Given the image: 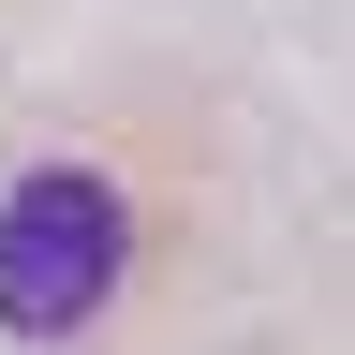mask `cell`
<instances>
[{
    "label": "cell",
    "instance_id": "obj_1",
    "mask_svg": "<svg viewBox=\"0 0 355 355\" xmlns=\"http://www.w3.org/2000/svg\"><path fill=\"white\" fill-rule=\"evenodd\" d=\"M119 252H133L119 178H89V163L15 178V207H0V326L15 340H74L89 311L119 296Z\"/></svg>",
    "mask_w": 355,
    "mask_h": 355
}]
</instances>
